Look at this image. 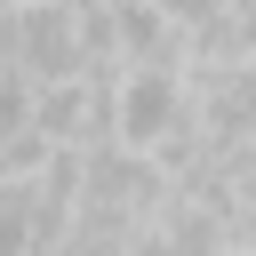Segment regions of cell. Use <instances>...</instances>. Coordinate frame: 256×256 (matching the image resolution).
<instances>
[{
  "label": "cell",
  "mask_w": 256,
  "mask_h": 256,
  "mask_svg": "<svg viewBox=\"0 0 256 256\" xmlns=\"http://www.w3.org/2000/svg\"><path fill=\"white\" fill-rule=\"evenodd\" d=\"M88 48H80V8L72 0H48V8H16V72L24 80H56V72H80Z\"/></svg>",
  "instance_id": "6da1fadb"
},
{
  "label": "cell",
  "mask_w": 256,
  "mask_h": 256,
  "mask_svg": "<svg viewBox=\"0 0 256 256\" xmlns=\"http://www.w3.org/2000/svg\"><path fill=\"white\" fill-rule=\"evenodd\" d=\"M56 136L48 128H32V120H16V128H0V184H40L48 168H56Z\"/></svg>",
  "instance_id": "7a4b0ae2"
},
{
  "label": "cell",
  "mask_w": 256,
  "mask_h": 256,
  "mask_svg": "<svg viewBox=\"0 0 256 256\" xmlns=\"http://www.w3.org/2000/svg\"><path fill=\"white\" fill-rule=\"evenodd\" d=\"M232 240H240V248H248V256H256V200H248V208H240V224H232Z\"/></svg>",
  "instance_id": "3957f363"
},
{
  "label": "cell",
  "mask_w": 256,
  "mask_h": 256,
  "mask_svg": "<svg viewBox=\"0 0 256 256\" xmlns=\"http://www.w3.org/2000/svg\"><path fill=\"white\" fill-rule=\"evenodd\" d=\"M8 8H48V0H8Z\"/></svg>",
  "instance_id": "277c9868"
},
{
  "label": "cell",
  "mask_w": 256,
  "mask_h": 256,
  "mask_svg": "<svg viewBox=\"0 0 256 256\" xmlns=\"http://www.w3.org/2000/svg\"><path fill=\"white\" fill-rule=\"evenodd\" d=\"M224 256H248V248H240V240H232V248H224Z\"/></svg>",
  "instance_id": "5b68a950"
}]
</instances>
